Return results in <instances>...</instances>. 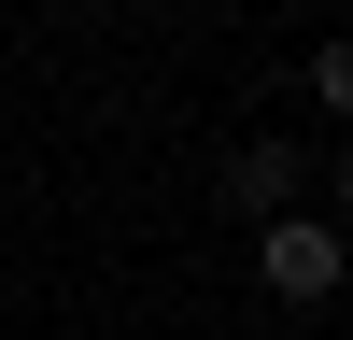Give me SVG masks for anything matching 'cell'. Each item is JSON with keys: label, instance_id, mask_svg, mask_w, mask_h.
<instances>
[{"label": "cell", "instance_id": "cell-2", "mask_svg": "<svg viewBox=\"0 0 353 340\" xmlns=\"http://www.w3.org/2000/svg\"><path fill=\"white\" fill-rule=\"evenodd\" d=\"M226 213H254V227H269V213H311V156H297V142H241V156H226Z\"/></svg>", "mask_w": 353, "mask_h": 340}, {"label": "cell", "instance_id": "cell-3", "mask_svg": "<svg viewBox=\"0 0 353 340\" xmlns=\"http://www.w3.org/2000/svg\"><path fill=\"white\" fill-rule=\"evenodd\" d=\"M311 113H339V128H353V28H339V43H311Z\"/></svg>", "mask_w": 353, "mask_h": 340}, {"label": "cell", "instance_id": "cell-4", "mask_svg": "<svg viewBox=\"0 0 353 340\" xmlns=\"http://www.w3.org/2000/svg\"><path fill=\"white\" fill-rule=\"evenodd\" d=\"M311 198H325V227L353 241V156H339V170H325V185H311Z\"/></svg>", "mask_w": 353, "mask_h": 340}, {"label": "cell", "instance_id": "cell-1", "mask_svg": "<svg viewBox=\"0 0 353 340\" xmlns=\"http://www.w3.org/2000/svg\"><path fill=\"white\" fill-rule=\"evenodd\" d=\"M254 270H269L283 312H325L339 283H353V241H339L325 213H269V227H254Z\"/></svg>", "mask_w": 353, "mask_h": 340}]
</instances>
